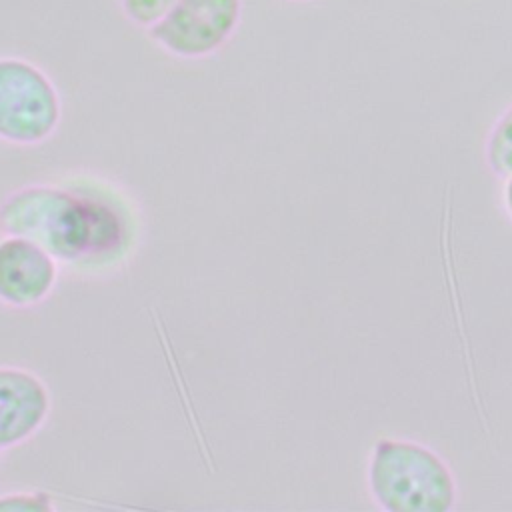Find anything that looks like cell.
I'll use <instances>...</instances> for the list:
<instances>
[{"label":"cell","instance_id":"obj_4","mask_svg":"<svg viewBox=\"0 0 512 512\" xmlns=\"http://www.w3.org/2000/svg\"><path fill=\"white\" fill-rule=\"evenodd\" d=\"M54 280L48 252L26 238L0 242V298L12 306H30L42 300Z\"/></svg>","mask_w":512,"mask_h":512},{"label":"cell","instance_id":"obj_8","mask_svg":"<svg viewBox=\"0 0 512 512\" xmlns=\"http://www.w3.org/2000/svg\"><path fill=\"white\" fill-rule=\"evenodd\" d=\"M504 202H506V210L512 218V176H508V182H506V188H504Z\"/></svg>","mask_w":512,"mask_h":512},{"label":"cell","instance_id":"obj_7","mask_svg":"<svg viewBox=\"0 0 512 512\" xmlns=\"http://www.w3.org/2000/svg\"><path fill=\"white\" fill-rule=\"evenodd\" d=\"M174 2L176 0H120V8L130 22L150 28Z\"/></svg>","mask_w":512,"mask_h":512},{"label":"cell","instance_id":"obj_5","mask_svg":"<svg viewBox=\"0 0 512 512\" xmlns=\"http://www.w3.org/2000/svg\"><path fill=\"white\" fill-rule=\"evenodd\" d=\"M46 400L42 382L18 370H0V448L32 434L46 414Z\"/></svg>","mask_w":512,"mask_h":512},{"label":"cell","instance_id":"obj_1","mask_svg":"<svg viewBox=\"0 0 512 512\" xmlns=\"http://www.w3.org/2000/svg\"><path fill=\"white\" fill-rule=\"evenodd\" d=\"M368 486L374 502L390 512H446L456 504V482L448 464L412 440L376 442Z\"/></svg>","mask_w":512,"mask_h":512},{"label":"cell","instance_id":"obj_9","mask_svg":"<svg viewBox=\"0 0 512 512\" xmlns=\"http://www.w3.org/2000/svg\"><path fill=\"white\" fill-rule=\"evenodd\" d=\"M292 2H308V0H292Z\"/></svg>","mask_w":512,"mask_h":512},{"label":"cell","instance_id":"obj_3","mask_svg":"<svg viewBox=\"0 0 512 512\" xmlns=\"http://www.w3.org/2000/svg\"><path fill=\"white\" fill-rule=\"evenodd\" d=\"M242 16V0H176L148 36L180 58H202L222 48Z\"/></svg>","mask_w":512,"mask_h":512},{"label":"cell","instance_id":"obj_6","mask_svg":"<svg viewBox=\"0 0 512 512\" xmlns=\"http://www.w3.org/2000/svg\"><path fill=\"white\" fill-rule=\"evenodd\" d=\"M486 160L494 174L512 176V104L502 112L488 136Z\"/></svg>","mask_w":512,"mask_h":512},{"label":"cell","instance_id":"obj_2","mask_svg":"<svg viewBox=\"0 0 512 512\" xmlns=\"http://www.w3.org/2000/svg\"><path fill=\"white\" fill-rule=\"evenodd\" d=\"M60 120V100L50 78L28 60L0 58V138L36 144Z\"/></svg>","mask_w":512,"mask_h":512}]
</instances>
